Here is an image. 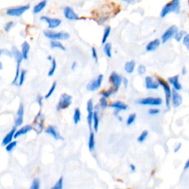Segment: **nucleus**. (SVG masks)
<instances>
[{"label":"nucleus","mask_w":189,"mask_h":189,"mask_svg":"<svg viewBox=\"0 0 189 189\" xmlns=\"http://www.w3.org/2000/svg\"><path fill=\"white\" fill-rule=\"evenodd\" d=\"M181 146H182V145H181V143H179L178 145L176 146V147H175V149H174V152H175V153H177V151H178L180 149Z\"/></svg>","instance_id":"52"},{"label":"nucleus","mask_w":189,"mask_h":189,"mask_svg":"<svg viewBox=\"0 0 189 189\" xmlns=\"http://www.w3.org/2000/svg\"><path fill=\"white\" fill-rule=\"evenodd\" d=\"M16 131V127L13 126V127L11 128V130H10V131L5 134V137H4L2 141V146H5L7 144H8L9 143H11V141H13V139H14V134Z\"/></svg>","instance_id":"16"},{"label":"nucleus","mask_w":189,"mask_h":189,"mask_svg":"<svg viewBox=\"0 0 189 189\" xmlns=\"http://www.w3.org/2000/svg\"><path fill=\"white\" fill-rule=\"evenodd\" d=\"M137 104L144 106H160L163 104V100L160 98H153L148 97L137 101Z\"/></svg>","instance_id":"8"},{"label":"nucleus","mask_w":189,"mask_h":189,"mask_svg":"<svg viewBox=\"0 0 189 189\" xmlns=\"http://www.w3.org/2000/svg\"><path fill=\"white\" fill-rule=\"evenodd\" d=\"M47 3V0H42V1L39 2L36 5H35L34 6V10H33V12H34V13H35V14L42 12L43 10L44 9V7H46Z\"/></svg>","instance_id":"24"},{"label":"nucleus","mask_w":189,"mask_h":189,"mask_svg":"<svg viewBox=\"0 0 189 189\" xmlns=\"http://www.w3.org/2000/svg\"><path fill=\"white\" fill-rule=\"evenodd\" d=\"M42 101H43V97L41 96V95H38V98H37V102H38V104H39L40 106H42Z\"/></svg>","instance_id":"51"},{"label":"nucleus","mask_w":189,"mask_h":189,"mask_svg":"<svg viewBox=\"0 0 189 189\" xmlns=\"http://www.w3.org/2000/svg\"><path fill=\"white\" fill-rule=\"evenodd\" d=\"M146 68L144 65H142V64H140V65L138 66L137 67V73L139 75H143V74L146 73Z\"/></svg>","instance_id":"45"},{"label":"nucleus","mask_w":189,"mask_h":189,"mask_svg":"<svg viewBox=\"0 0 189 189\" xmlns=\"http://www.w3.org/2000/svg\"><path fill=\"white\" fill-rule=\"evenodd\" d=\"M93 110H94V105H93V101L92 99L87 101V112H93Z\"/></svg>","instance_id":"42"},{"label":"nucleus","mask_w":189,"mask_h":189,"mask_svg":"<svg viewBox=\"0 0 189 189\" xmlns=\"http://www.w3.org/2000/svg\"><path fill=\"white\" fill-rule=\"evenodd\" d=\"M110 81L113 86V89L115 92L118 91L122 83V78L115 72H112L110 76Z\"/></svg>","instance_id":"10"},{"label":"nucleus","mask_w":189,"mask_h":189,"mask_svg":"<svg viewBox=\"0 0 189 189\" xmlns=\"http://www.w3.org/2000/svg\"><path fill=\"white\" fill-rule=\"evenodd\" d=\"M157 82H158L159 85L163 87V90H164L165 97V104H166L167 108L169 109L171 104V89L170 88V86L169 83L165 82L163 79L161 78L157 77Z\"/></svg>","instance_id":"4"},{"label":"nucleus","mask_w":189,"mask_h":189,"mask_svg":"<svg viewBox=\"0 0 189 189\" xmlns=\"http://www.w3.org/2000/svg\"><path fill=\"white\" fill-rule=\"evenodd\" d=\"M169 83L171 85L173 86V88H174V90L176 91H180L182 89V85L180 83V81H179V75H174V76L169 78L168 79Z\"/></svg>","instance_id":"19"},{"label":"nucleus","mask_w":189,"mask_h":189,"mask_svg":"<svg viewBox=\"0 0 189 189\" xmlns=\"http://www.w3.org/2000/svg\"><path fill=\"white\" fill-rule=\"evenodd\" d=\"M30 49V44H28V42H23V44H21V55H22L23 59L25 60L28 59Z\"/></svg>","instance_id":"22"},{"label":"nucleus","mask_w":189,"mask_h":189,"mask_svg":"<svg viewBox=\"0 0 189 189\" xmlns=\"http://www.w3.org/2000/svg\"><path fill=\"white\" fill-rule=\"evenodd\" d=\"M160 113V110L158 109H150L149 110V114L150 115H156Z\"/></svg>","instance_id":"49"},{"label":"nucleus","mask_w":189,"mask_h":189,"mask_svg":"<svg viewBox=\"0 0 189 189\" xmlns=\"http://www.w3.org/2000/svg\"><path fill=\"white\" fill-rule=\"evenodd\" d=\"M92 126L94 128L95 132H98V126H99V118L97 112H93V116H92Z\"/></svg>","instance_id":"27"},{"label":"nucleus","mask_w":189,"mask_h":189,"mask_svg":"<svg viewBox=\"0 0 189 189\" xmlns=\"http://www.w3.org/2000/svg\"><path fill=\"white\" fill-rule=\"evenodd\" d=\"M161 42L160 40L158 38H156V39L151 41L149 43H148V44L146 47V50L147 52H152L155 51V50H157L159 47V46L160 45Z\"/></svg>","instance_id":"21"},{"label":"nucleus","mask_w":189,"mask_h":189,"mask_svg":"<svg viewBox=\"0 0 189 189\" xmlns=\"http://www.w3.org/2000/svg\"><path fill=\"white\" fill-rule=\"evenodd\" d=\"M114 92H115L114 89H113V88H111L110 89H108V90L102 91V92H101V94L103 96V98H110L111 95H112Z\"/></svg>","instance_id":"37"},{"label":"nucleus","mask_w":189,"mask_h":189,"mask_svg":"<svg viewBox=\"0 0 189 189\" xmlns=\"http://www.w3.org/2000/svg\"><path fill=\"white\" fill-rule=\"evenodd\" d=\"M110 33H111V28L110 26H107L106 28L104 29V35H103V38H102V43L104 44L105 43H106V41L108 39L109 36H110Z\"/></svg>","instance_id":"32"},{"label":"nucleus","mask_w":189,"mask_h":189,"mask_svg":"<svg viewBox=\"0 0 189 189\" xmlns=\"http://www.w3.org/2000/svg\"><path fill=\"white\" fill-rule=\"evenodd\" d=\"M24 113H25V109L24 105L22 104H20L19 106L18 110L16 112V118L14 121V126L15 127H19L21 126L23 124V120H24Z\"/></svg>","instance_id":"13"},{"label":"nucleus","mask_w":189,"mask_h":189,"mask_svg":"<svg viewBox=\"0 0 189 189\" xmlns=\"http://www.w3.org/2000/svg\"><path fill=\"white\" fill-rule=\"evenodd\" d=\"M122 1H124V2H132V1H133V0H122Z\"/></svg>","instance_id":"60"},{"label":"nucleus","mask_w":189,"mask_h":189,"mask_svg":"<svg viewBox=\"0 0 189 189\" xmlns=\"http://www.w3.org/2000/svg\"><path fill=\"white\" fill-rule=\"evenodd\" d=\"M95 135L93 132H91L89 134V142H88V146L89 149L90 151H93L95 149Z\"/></svg>","instance_id":"29"},{"label":"nucleus","mask_w":189,"mask_h":189,"mask_svg":"<svg viewBox=\"0 0 189 189\" xmlns=\"http://www.w3.org/2000/svg\"><path fill=\"white\" fill-rule=\"evenodd\" d=\"M122 82L124 83V86L125 88H127L128 85V80L126 78H123L122 79Z\"/></svg>","instance_id":"50"},{"label":"nucleus","mask_w":189,"mask_h":189,"mask_svg":"<svg viewBox=\"0 0 189 189\" xmlns=\"http://www.w3.org/2000/svg\"><path fill=\"white\" fill-rule=\"evenodd\" d=\"M64 16L66 19L70 21H77L79 20V17L73 9L70 7H65L64 8Z\"/></svg>","instance_id":"15"},{"label":"nucleus","mask_w":189,"mask_h":189,"mask_svg":"<svg viewBox=\"0 0 189 189\" xmlns=\"http://www.w3.org/2000/svg\"><path fill=\"white\" fill-rule=\"evenodd\" d=\"M148 134H149V132L147 131V130H145V131H143L142 132L141 134H140V136L137 138V141L139 142V143H143L146 139L148 137Z\"/></svg>","instance_id":"36"},{"label":"nucleus","mask_w":189,"mask_h":189,"mask_svg":"<svg viewBox=\"0 0 189 189\" xmlns=\"http://www.w3.org/2000/svg\"><path fill=\"white\" fill-rule=\"evenodd\" d=\"M103 79H104V76L103 75H98L95 79H93L92 81L89 82L87 86V89L89 92H95L98 89H100L102 84Z\"/></svg>","instance_id":"7"},{"label":"nucleus","mask_w":189,"mask_h":189,"mask_svg":"<svg viewBox=\"0 0 189 189\" xmlns=\"http://www.w3.org/2000/svg\"><path fill=\"white\" fill-rule=\"evenodd\" d=\"M72 101H73V97L71 95L67 93H63L60 97V100L58 101L56 109L58 111L66 110L72 104Z\"/></svg>","instance_id":"5"},{"label":"nucleus","mask_w":189,"mask_h":189,"mask_svg":"<svg viewBox=\"0 0 189 189\" xmlns=\"http://www.w3.org/2000/svg\"><path fill=\"white\" fill-rule=\"evenodd\" d=\"M172 1H174V2H180V0H172Z\"/></svg>","instance_id":"61"},{"label":"nucleus","mask_w":189,"mask_h":189,"mask_svg":"<svg viewBox=\"0 0 189 189\" xmlns=\"http://www.w3.org/2000/svg\"><path fill=\"white\" fill-rule=\"evenodd\" d=\"M186 34V32L184 30H181V31H177V33L175 34L174 36V39L176 42H180L181 40H182L183 37L185 36V35Z\"/></svg>","instance_id":"35"},{"label":"nucleus","mask_w":189,"mask_h":189,"mask_svg":"<svg viewBox=\"0 0 189 189\" xmlns=\"http://www.w3.org/2000/svg\"><path fill=\"white\" fill-rule=\"evenodd\" d=\"M171 100L172 102V106L174 108H177L182 104V98L181 96V95L178 92L174 90V89L171 90Z\"/></svg>","instance_id":"14"},{"label":"nucleus","mask_w":189,"mask_h":189,"mask_svg":"<svg viewBox=\"0 0 189 189\" xmlns=\"http://www.w3.org/2000/svg\"><path fill=\"white\" fill-rule=\"evenodd\" d=\"M45 132L47 134H50V135H51L52 137L55 138L56 140H61L62 139V137L60 136V134L58 133L57 130L56 129V128L54 127V126H49L47 128V129L45 130Z\"/></svg>","instance_id":"23"},{"label":"nucleus","mask_w":189,"mask_h":189,"mask_svg":"<svg viewBox=\"0 0 189 189\" xmlns=\"http://www.w3.org/2000/svg\"><path fill=\"white\" fill-rule=\"evenodd\" d=\"M30 5H22V6H19V7H11L7 10L6 13L7 16H16L19 17L21 16L23 13L26 12L27 11H28L30 9Z\"/></svg>","instance_id":"6"},{"label":"nucleus","mask_w":189,"mask_h":189,"mask_svg":"<svg viewBox=\"0 0 189 189\" xmlns=\"http://www.w3.org/2000/svg\"><path fill=\"white\" fill-rule=\"evenodd\" d=\"M180 11V2H174L171 1V2L165 5L162 9L160 12V17L161 18H164L169 13H179Z\"/></svg>","instance_id":"1"},{"label":"nucleus","mask_w":189,"mask_h":189,"mask_svg":"<svg viewBox=\"0 0 189 189\" xmlns=\"http://www.w3.org/2000/svg\"><path fill=\"white\" fill-rule=\"evenodd\" d=\"M92 116H93V112L88 113V115H87V123H88L89 128H91L92 125Z\"/></svg>","instance_id":"48"},{"label":"nucleus","mask_w":189,"mask_h":189,"mask_svg":"<svg viewBox=\"0 0 189 189\" xmlns=\"http://www.w3.org/2000/svg\"><path fill=\"white\" fill-rule=\"evenodd\" d=\"M110 107H112V108L115 109V114L117 115L118 112H120V111H123V110H126L128 109V106L126 104H124V102H122V101H115V102H113L110 105Z\"/></svg>","instance_id":"20"},{"label":"nucleus","mask_w":189,"mask_h":189,"mask_svg":"<svg viewBox=\"0 0 189 189\" xmlns=\"http://www.w3.org/2000/svg\"><path fill=\"white\" fill-rule=\"evenodd\" d=\"M77 68V63L76 62H73L71 65V69L73 70H75Z\"/></svg>","instance_id":"53"},{"label":"nucleus","mask_w":189,"mask_h":189,"mask_svg":"<svg viewBox=\"0 0 189 189\" xmlns=\"http://www.w3.org/2000/svg\"><path fill=\"white\" fill-rule=\"evenodd\" d=\"M47 60H48V61H52V56H47Z\"/></svg>","instance_id":"58"},{"label":"nucleus","mask_w":189,"mask_h":189,"mask_svg":"<svg viewBox=\"0 0 189 189\" xmlns=\"http://www.w3.org/2000/svg\"><path fill=\"white\" fill-rule=\"evenodd\" d=\"M182 43L186 47L187 50L189 49V35L186 34L182 38Z\"/></svg>","instance_id":"44"},{"label":"nucleus","mask_w":189,"mask_h":189,"mask_svg":"<svg viewBox=\"0 0 189 189\" xmlns=\"http://www.w3.org/2000/svg\"><path fill=\"white\" fill-rule=\"evenodd\" d=\"M40 19L44 22L47 23L48 25V28L49 29H55L58 27H59L61 24V20L59 19H56V18H50L47 16H42Z\"/></svg>","instance_id":"11"},{"label":"nucleus","mask_w":189,"mask_h":189,"mask_svg":"<svg viewBox=\"0 0 189 189\" xmlns=\"http://www.w3.org/2000/svg\"><path fill=\"white\" fill-rule=\"evenodd\" d=\"M56 85H57V83H56V81H55V82H53V83H52V86H51V87H50V90L48 91V92H47V94H46L45 97H44V98H46V99L49 98L51 96V95H52V94H53L54 91H55V89H56Z\"/></svg>","instance_id":"38"},{"label":"nucleus","mask_w":189,"mask_h":189,"mask_svg":"<svg viewBox=\"0 0 189 189\" xmlns=\"http://www.w3.org/2000/svg\"><path fill=\"white\" fill-rule=\"evenodd\" d=\"M44 35L52 41L67 40L70 38V35L65 32H53L51 30L44 31Z\"/></svg>","instance_id":"3"},{"label":"nucleus","mask_w":189,"mask_h":189,"mask_svg":"<svg viewBox=\"0 0 189 189\" xmlns=\"http://www.w3.org/2000/svg\"><path fill=\"white\" fill-rule=\"evenodd\" d=\"M50 47L52 49H59L62 50V51H65L66 50L65 47L59 41H51V42H50Z\"/></svg>","instance_id":"26"},{"label":"nucleus","mask_w":189,"mask_h":189,"mask_svg":"<svg viewBox=\"0 0 189 189\" xmlns=\"http://www.w3.org/2000/svg\"><path fill=\"white\" fill-rule=\"evenodd\" d=\"M56 67H57V64H56V59L52 58V60L51 61V67H50L49 72H48V75L49 76H52L53 75V74L56 72Z\"/></svg>","instance_id":"34"},{"label":"nucleus","mask_w":189,"mask_h":189,"mask_svg":"<svg viewBox=\"0 0 189 189\" xmlns=\"http://www.w3.org/2000/svg\"><path fill=\"white\" fill-rule=\"evenodd\" d=\"M15 23L13 22V21H9V22H7L6 25H5V26L4 27V29H5V32H9L10 30L12 29L13 27H14Z\"/></svg>","instance_id":"43"},{"label":"nucleus","mask_w":189,"mask_h":189,"mask_svg":"<svg viewBox=\"0 0 189 189\" xmlns=\"http://www.w3.org/2000/svg\"><path fill=\"white\" fill-rule=\"evenodd\" d=\"M16 146H17L16 140H13V141H11V143H9L8 144H7V145L5 146V150H6L7 152H11V151H13V150L15 149Z\"/></svg>","instance_id":"31"},{"label":"nucleus","mask_w":189,"mask_h":189,"mask_svg":"<svg viewBox=\"0 0 189 189\" xmlns=\"http://www.w3.org/2000/svg\"><path fill=\"white\" fill-rule=\"evenodd\" d=\"M12 55L14 56L16 61V63H17L16 75H15L14 80H13V82H12L13 84L14 85V84H16L17 82H18L19 74H20V65H21V61H22V60H23V57H22V55H21L20 50H19L18 48H17L16 47H14V46L12 47Z\"/></svg>","instance_id":"2"},{"label":"nucleus","mask_w":189,"mask_h":189,"mask_svg":"<svg viewBox=\"0 0 189 189\" xmlns=\"http://www.w3.org/2000/svg\"><path fill=\"white\" fill-rule=\"evenodd\" d=\"M81 111L79 108H76L74 111V115H73V121L75 124H78L81 120Z\"/></svg>","instance_id":"30"},{"label":"nucleus","mask_w":189,"mask_h":189,"mask_svg":"<svg viewBox=\"0 0 189 189\" xmlns=\"http://www.w3.org/2000/svg\"><path fill=\"white\" fill-rule=\"evenodd\" d=\"M129 167H130V169H131V171H132V172H134V171H135L136 168H135V166H134V165L133 164L130 165Z\"/></svg>","instance_id":"54"},{"label":"nucleus","mask_w":189,"mask_h":189,"mask_svg":"<svg viewBox=\"0 0 189 189\" xmlns=\"http://www.w3.org/2000/svg\"><path fill=\"white\" fill-rule=\"evenodd\" d=\"M92 56L93 59L95 60V63H98V53H97V50L95 49V47H92Z\"/></svg>","instance_id":"47"},{"label":"nucleus","mask_w":189,"mask_h":189,"mask_svg":"<svg viewBox=\"0 0 189 189\" xmlns=\"http://www.w3.org/2000/svg\"><path fill=\"white\" fill-rule=\"evenodd\" d=\"M118 119H119V120H120V121H122V118H121V117L118 116Z\"/></svg>","instance_id":"59"},{"label":"nucleus","mask_w":189,"mask_h":189,"mask_svg":"<svg viewBox=\"0 0 189 189\" xmlns=\"http://www.w3.org/2000/svg\"><path fill=\"white\" fill-rule=\"evenodd\" d=\"M136 63L134 61H127L124 66V70L128 74H132L134 71V68H135Z\"/></svg>","instance_id":"25"},{"label":"nucleus","mask_w":189,"mask_h":189,"mask_svg":"<svg viewBox=\"0 0 189 189\" xmlns=\"http://www.w3.org/2000/svg\"><path fill=\"white\" fill-rule=\"evenodd\" d=\"M33 129H34V128H33V126L31 125H25L22 126V127L19 128V129H16L14 134V139H17V138L21 137V136L25 135V134H27L30 132L32 131Z\"/></svg>","instance_id":"18"},{"label":"nucleus","mask_w":189,"mask_h":189,"mask_svg":"<svg viewBox=\"0 0 189 189\" xmlns=\"http://www.w3.org/2000/svg\"><path fill=\"white\" fill-rule=\"evenodd\" d=\"M104 52L108 58L112 57V44L111 43H105L104 47Z\"/></svg>","instance_id":"28"},{"label":"nucleus","mask_w":189,"mask_h":189,"mask_svg":"<svg viewBox=\"0 0 189 189\" xmlns=\"http://www.w3.org/2000/svg\"><path fill=\"white\" fill-rule=\"evenodd\" d=\"M146 88L147 89H157L160 85L157 81H156L151 76H146L145 79Z\"/></svg>","instance_id":"17"},{"label":"nucleus","mask_w":189,"mask_h":189,"mask_svg":"<svg viewBox=\"0 0 189 189\" xmlns=\"http://www.w3.org/2000/svg\"><path fill=\"white\" fill-rule=\"evenodd\" d=\"M2 52H3V50H0V56L2 55ZM2 64L1 61H0V70H2Z\"/></svg>","instance_id":"57"},{"label":"nucleus","mask_w":189,"mask_h":189,"mask_svg":"<svg viewBox=\"0 0 189 189\" xmlns=\"http://www.w3.org/2000/svg\"><path fill=\"white\" fill-rule=\"evenodd\" d=\"M135 120H136V114H134V113L131 114L128 117L127 120H126V124H127V126L132 125V124L135 121Z\"/></svg>","instance_id":"41"},{"label":"nucleus","mask_w":189,"mask_h":189,"mask_svg":"<svg viewBox=\"0 0 189 189\" xmlns=\"http://www.w3.org/2000/svg\"><path fill=\"white\" fill-rule=\"evenodd\" d=\"M25 76H26V70H22L20 71V74H19V79H18V86L21 87L25 82Z\"/></svg>","instance_id":"33"},{"label":"nucleus","mask_w":189,"mask_h":189,"mask_svg":"<svg viewBox=\"0 0 189 189\" xmlns=\"http://www.w3.org/2000/svg\"><path fill=\"white\" fill-rule=\"evenodd\" d=\"M177 31H178V28L175 25H172V26L169 27L163 33V34L161 36V41L163 44H165V42H167L168 41L171 39V38L174 37L175 34H177Z\"/></svg>","instance_id":"9"},{"label":"nucleus","mask_w":189,"mask_h":189,"mask_svg":"<svg viewBox=\"0 0 189 189\" xmlns=\"http://www.w3.org/2000/svg\"><path fill=\"white\" fill-rule=\"evenodd\" d=\"M186 73H187V70H186V67H182V74L183 75H186Z\"/></svg>","instance_id":"56"},{"label":"nucleus","mask_w":189,"mask_h":189,"mask_svg":"<svg viewBox=\"0 0 189 189\" xmlns=\"http://www.w3.org/2000/svg\"><path fill=\"white\" fill-rule=\"evenodd\" d=\"M189 168V160H187L186 165H185V167H184V169L185 170H187Z\"/></svg>","instance_id":"55"},{"label":"nucleus","mask_w":189,"mask_h":189,"mask_svg":"<svg viewBox=\"0 0 189 189\" xmlns=\"http://www.w3.org/2000/svg\"><path fill=\"white\" fill-rule=\"evenodd\" d=\"M107 106H108V102H107L106 98H104L102 97V98L100 99V106L103 110H104V109L106 108Z\"/></svg>","instance_id":"46"},{"label":"nucleus","mask_w":189,"mask_h":189,"mask_svg":"<svg viewBox=\"0 0 189 189\" xmlns=\"http://www.w3.org/2000/svg\"><path fill=\"white\" fill-rule=\"evenodd\" d=\"M29 189H40V181L38 179H34Z\"/></svg>","instance_id":"39"},{"label":"nucleus","mask_w":189,"mask_h":189,"mask_svg":"<svg viewBox=\"0 0 189 189\" xmlns=\"http://www.w3.org/2000/svg\"><path fill=\"white\" fill-rule=\"evenodd\" d=\"M63 177H61L56 183V185L53 187H52L51 189H63Z\"/></svg>","instance_id":"40"},{"label":"nucleus","mask_w":189,"mask_h":189,"mask_svg":"<svg viewBox=\"0 0 189 189\" xmlns=\"http://www.w3.org/2000/svg\"><path fill=\"white\" fill-rule=\"evenodd\" d=\"M44 117L42 114V112H38V115L35 118L34 121V125L35 126V129L37 133L39 134L42 132L44 128Z\"/></svg>","instance_id":"12"}]
</instances>
